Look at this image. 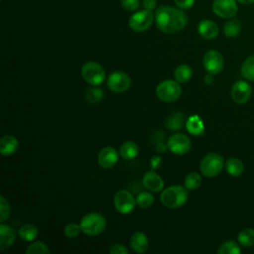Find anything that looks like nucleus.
I'll list each match as a JSON object with an SVG mask.
<instances>
[{"mask_svg":"<svg viewBox=\"0 0 254 254\" xmlns=\"http://www.w3.org/2000/svg\"><path fill=\"white\" fill-rule=\"evenodd\" d=\"M156 25L164 33L173 34L183 30L188 24L187 15L171 6H160L155 14Z\"/></svg>","mask_w":254,"mask_h":254,"instance_id":"f257e3e1","label":"nucleus"},{"mask_svg":"<svg viewBox=\"0 0 254 254\" xmlns=\"http://www.w3.org/2000/svg\"><path fill=\"white\" fill-rule=\"evenodd\" d=\"M188 189L183 186H172L165 189L160 196L161 202L168 208L183 206L188 200Z\"/></svg>","mask_w":254,"mask_h":254,"instance_id":"f03ea898","label":"nucleus"},{"mask_svg":"<svg viewBox=\"0 0 254 254\" xmlns=\"http://www.w3.org/2000/svg\"><path fill=\"white\" fill-rule=\"evenodd\" d=\"M81 231L89 236L99 235L105 230L106 219L98 212H90L85 214L79 222Z\"/></svg>","mask_w":254,"mask_h":254,"instance_id":"7ed1b4c3","label":"nucleus"},{"mask_svg":"<svg viewBox=\"0 0 254 254\" xmlns=\"http://www.w3.org/2000/svg\"><path fill=\"white\" fill-rule=\"evenodd\" d=\"M224 166L222 156L216 153H209L205 155L200 161L199 169L201 174L206 178H214L221 171Z\"/></svg>","mask_w":254,"mask_h":254,"instance_id":"20e7f679","label":"nucleus"},{"mask_svg":"<svg viewBox=\"0 0 254 254\" xmlns=\"http://www.w3.org/2000/svg\"><path fill=\"white\" fill-rule=\"evenodd\" d=\"M182 88L177 80L168 79L162 81L156 88L157 97L164 102H174L180 98Z\"/></svg>","mask_w":254,"mask_h":254,"instance_id":"39448f33","label":"nucleus"},{"mask_svg":"<svg viewBox=\"0 0 254 254\" xmlns=\"http://www.w3.org/2000/svg\"><path fill=\"white\" fill-rule=\"evenodd\" d=\"M81 75L87 83L96 86L103 82L105 71L98 63L87 62L81 67Z\"/></svg>","mask_w":254,"mask_h":254,"instance_id":"423d86ee","label":"nucleus"},{"mask_svg":"<svg viewBox=\"0 0 254 254\" xmlns=\"http://www.w3.org/2000/svg\"><path fill=\"white\" fill-rule=\"evenodd\" d=\"M154 21V15L150 10H142L134 13L129 19V27L135 32L148 30Z\"/></svg>","mask_w":254,"mask_h":254,"instance_id":"0eeeda50","label":"nucleus"},{"mask_svg":"<svg viewBox=\"0 0 254 254\" xmlns=\"http://www.w3.org/2000/svg\"><path fill=\"white\" fill-rule=\"evenodd\" d=\"M136 203V199L132 193L126 190L117 191L114 196V206L121 214H129L132 212Z\"/></svg>","mask_w":254,"mask_h":254,"instance_id":"6e6552de","label":"nucleus"},{"mask_svg":"<svg viewBox=\"0 0 254 254\" xmlns=\"http://www.w3.org/2000/svg\"><path fill=\"white\" fill-rule=\"evenodd\" d=\"M131 85V79L129 75L122 70L113 71L107 79V86L113 92H124L129 89Z\"/></svg>","mask_w":254,"mask_h":254,"instance_id":"1a4fd4ad","label":"nucleus"},{"mask_svg":"<svg viewBox=\"0 0 254 254\" xmlns=\"http://www.w3.org/2000/svg\"><path fill=\"white\" fill-rule=\"evenodd\" d=\"M167 146H168V149L173 154L184 155L190 151V149L191 147V142H190V139L187 135L177 133V134H173L169 137Z\"/></svg>","mask_w":254,"mask_h":254,"instance_id":"9d476101","label":"nucleus"},{"mask_svg":"<svg viewBox=\"0 0 254 254\" xmlns=\"http://www.w3.org/2000/svg\"><path fill=\"white\" fill-rule=\"evenodd\" d=\"M202 63L205 70L212 74L219 73L224 66V60L222 55L215 50L206 52L203 56Z\"/></svg>","mask_w":254,"mask_h":254,"instance_id":"9b49d317","label":"nucleus"},{"mask_svg":"<svg viewBox=\"0 0 254 254\" xmlns=\"http://www.w3.org/2000/svg\"><path fill=\"white\" fill-rule=\"evenodd\" d=\"M238 10L235 0H214L212 3V11L221 18H232Z\"/></svg>","mask_w":254,"mask_h":254,"instance_id":"f8f14e48","label":"nucleus"},{"mask_svg":"<svg viewBox=\"0 0 254 254\" xmlns=\"http://www.w3.org/2000/svg\"><path fill=\"white\" fill-rule=\"evenodd\" d=\"M252 89L248 82L239 80L236 81L231 88V98L237 104L246 103L251 97Z\"/></svg>","mask_w":254,"mask_h":254,"instance_id":"ddd939ff","label":"nucleus"},{"mask_svg":"<svg viewBox=\"0 0 254 254\" xmlns=\"http://www.w3.org/2000/svg\"><path fill=\"white\" fill-rule=\"evenodd\" d=\"M118 161V152L111 146L104 147L97 156V162L104 169L112 168Z\"/></svg>","mask_w":254,"mask_h":254,"instance_id":"4468645a","label":"nucleus"},{"mask_svg":"<svg viewBox=\"0 0 254 254\" xmlns=\"http://www.w3.org/2000/svg\"><path fill=\"white\" fill-rule=\"evenodd\" d=\"M142 182H143L144 188L153 192L160 191L164 188V182H163L162 178L159 175H157L156 172L153 170L148 171L143 176Z\"/></svg>","mask_w":254,"mask_h":254,"instance_id":"2eb2a0df","label":"nucleus"},{"mask_svg":"<svg viewBox=\"0 0 254 254\" xmlns=\"http://www.w3.org/2000/svg\"><path fill=\"white\" fill-rule=\"evenodd\" d=\"M198 34L206 40H211L217 37L219 29L216 23H214L211 20H201L197 26Z\"/></svg>","mask_w":254,"mask_h":254,"instance_id":"dca6fc26","label":"nucleus"},{"mask_svg":"<svg viewBox=\"0 0 254 254\" xmlns=\"http://www.w3.org/2000/svg\"><path fill=\"white\" fill-rule=\"evenodd\" d=\"M130 246L136 253L146 252L149 248V240L146 234L141 231L134 232L130 238Z\"/></svg>","mask_w":254,"mask_h":254,"instance_id":"f3484780","label":"nucleus"},{"mask_svg":"<svg viewBox=\"0 0 254 254\" xmlns=\"http://www.w3.org/2000/svg\"><path fill=\"white\" fill-rule=\"evenodd\" d=\"M16 239L15 230L5 224L0 225V250L4 251L8 249L14 243Z\"/></svg>","mask_w":254,"mask_h":254,"instance_id":"a211bd4d","label":"nucleus"},{"mask_svg":"<svg viewBox=\"0 0 254 254\" xmlns=\"http://www.w3.org/2000/svg\"><path fill=\"white\" fill-rule=\"evenodd\" d=\"M18 140L13 135H4L0 139V153L3 156H10L16 152Z\"/></svg>","mask_w":254,"mask_h":254,"instance_id":"6ab92c4d","label":"nucleus"},{"mask_svg":"<svg viewBox=\"0 0 254 254\" xmlns=\"http://www.w3.org/2000/svg\"><path fill=\"white\" fill-rule=\"evenodd\" d=\"M187 130L189 133L194 136H199L204 132V125L198 115L190 116L186 123Z\"/></svg>","mask_w":254,"mask_h":254,"instance_id":"aec40b11","label":"nucleus"},{"mask_svg":"<svg viewBox=\"0 0 254 254\" xmlns=\"http://www.w3.org/2000/svg\"><path fill=\"white\" fill-rule=\"evenodd\" d=\"M139 152L138 145L133 141H126L121 144L119 148V154L124 160H132L134 159Z\"/></svg>","mask_w":254,"mask_h":254,"instance_id":"412c9836","label":"nucleus"},{"mask_svg":"<svg viewBox=\"0 0 254 254\" xmlns=\"http://www.w3.org/2000/svg\"><path fill=\"white\" fill-rule=\"evenodd\" d=\"M225 168L232 177H239L244 171V165L238 158H229L225 163Z\"/></svg>","mask_w":254,"mask_h":254,"instance_id":"4be33fe9","label":"nucleus"},{"mask_svg":"<svg viewBox=\"0 0 254 254\" xmlns=\"http://www.w3.org/2000/svg\"><path fill=\"white\" fill-rule=\"evenodd\" d=\"M174 76L178 82H181V83L188 82L192 76V69L188 64H180L175 69Z\"/></svg>","mask_w":254,"mask_h":254,"instance_id":"5701e85b","label":"nucleus"},{"mask_svg":"<svg viewBox=\"0 0 254 254\" xmlns=\"http://www.w3.org/2000/svg\"><path fill=\"white\" fill-rule=\"evenodd\" d=\"M19 236L25 241H33L38 236V229L33 224H24L18 230Z\"/></svg>","mask_w":254,"mask_h":254,"instance_id":"b1692460","label":"nucleus"},{"mask_svg":"<svg viewBox=\"0 0 254 254\" xmlns=\"http://www.w3.org/2000/svg\"><path fill=\"white\" fill-rule=\"evenodd\" d=\"M240 31H241V23L238 19H231L227 21L223 27L224 35L229 38L238 36Z\"/></svg>","mask_w":254,"mask_h":254,"instance_id":"393cba45","label":"nucleus"},{"mask_svg":"<svg viewBox=\"0 0 254 254\" xmlns=\"http://www.w3.org/2000/svg\"><path fill=\"white\" fill-rule=\"evenodd\" d=\"M241 74L244 78L254 81V55L247 58L242 64Z\"/></svg>","mask_w":254,"mask_h":254,"instance_id":"a878e982","label":"nucleus"},{"mask_svg":"<svg viewBox=\"0 0 254 254\" xmlns=\"http://www.w3.org/2000/svg\"><path fill=\"white\" fill-rule=\"evenodd\" d=\"M238 242L244 247L254 246V229L253 228H245L241 230L238 234Z\"/></svg>","mask_w":254,"mask_h":254,"instance_id":"bb28decb","label":"nucleus"},{"mask_svg":"<svg viewBox=\"0 0 254 254\" xmlns=\"http://www.w3.org/2000/svg\"><path fill=\"white\" fill-rule=\"evenodd\" d=\"M184 124V115L180 112H176L168 117L165 125L170 130H179Z\"/></svg>","mask_w":254,"mask_h":254,"instance_id":"cd10ccee","label":"nucleus"},{"mask_svg":"<svg viewBox=\"0 0 254 254\" xmlns=\"http://www.w3.org/2000/svg\"><path fill=\"white\" fill-rule=\"evenodd\" d=\"M201 185V177L195 173V172H190L189 173L186 178H185V187L189 190H194L198 189Z\"/></svg>","mask_w":254,"mask_h":254,"instance_id":"c85d7f7f","label":"nucleus"},{"mask_svg":"<svg viewBox=\"0 0 254 254\" xmlns=\"http://www.w3.org/2000/svg\"><path fill=\"white\" fill-rule=\"evenodd\" d=\"M240 252H241L240 247L236 242L232 240L223 242L217 250V253L219 254H239Z\"/></svg>","mask_w":254,"mask_h":254,"instance_id":"c756f323","label":"nucleus"},{"mask_svg":"<svg viewBox=\"0 0 254 254\" xmlns=\"http://www.w3.org/2000/svg\"><path fill=\"white\" fill-rule=\"evenodd\" d=\"M136 202L141 208H148L154 202V196L149 191H143L136 197Z\"/></svg>","mask_w":254,"mask_h":254,"instance_id":"7c9ffc66","label":"nucleus"},{"mask_svg":"<svg viewBox=\"0 0 254 254\" xmlns=\"http://www.w3.org/2000/svg\"><path fill=\"white\" fill-rule=\"evenodd\" d=\"M26 253L27 254H49L50 249L45 243L41 241H37L28 246V248L26 249Z\"/></svg>","mask_w":254,"mask_h":254,"instance_id":"2f4dec72","label":"nucleus"},{"mask_svg":"<svg viewBox=\"0 0 254 254\" xmlns=\"http://www.w3.org/2000/svg\"><path fill=\"white\" fill-rule=\"evenodd\" d=\"M102 97H103V92L98 87H91V88H89L87 90L86 94H85L86 100L89 103H91V104L99 102L102 99Z\"/></svg>","mask_w":254,"mask_h":254,"instance_id":"473e14b6","label":"nucleus"},{"mask_svg":"<svg viewBox=\"0 0 254 254\" xmlns=\"http://www.w3.org/2000/svg\"><path fill=\"white\" fill-rule=\"evenodd\" d=\"M81 231L80 225L76 224V223H68L65 227H64V235L68 238H75L79 235Z\"/></svg>","mask_w":254,"mask_h":254,"instance_id":"72a5a7b5","label":"nucleus"},{"mask_svg":"<svg viewBox=\"0 0 254 254\" xmlns=\"http://www.w3.org/2000/svg\"><path fill=\"white\" fill-rule=\"evenodd\" d=\"M10 214V204L7 199L1 195L0 196V221L3 222Z\"/></svg>","mask_w":254,"mask_h":254,"instance_id":"f704fd0d","label":"nucleus"},{"mask_svg":"<svg viewBox=\"0 0 254 254\" xmlns=\"http://www.w3.org/2000/svg\"><path fill=\"white\" fill-rule=\"evenodd\" d=\"M121 5L127 11H135L139 7V0H120Z\"/></svg>","mask_w":254,"mask_h":254,"instance_id":"c9c22d12","label":"nucleus"},{"mask_svg":"<svg viewBox=\"0 0 254 254\" xmlns=\"http://www.w3.org/2000/svg\"><path fill=\"white\" fill-rule=\"evenodd\" d=\"M128 249L123 244H114L110 247L109 253L111 254H128Z\"/></svg>","mask_w":254,"mask_h":254,"instance_id":"e433bc0d","label":"nucleus"},{"mask_svg":"<svg viewBox=\"0 0 254 254\" xmlns=\"http://www.w3.org/2000/svg\"><path fill=\"white\" fill-rule=\"evenodd\" d=\"M174 2L181 9H190L194 4V0H174Z\"/></svg>","mask_w":254,"mask_h":254,"instance_id":"4c0bfd02","label":"nucleus"},{"mask_svg":"<svg viewBox=\"0 0 254 254\" xmlns=\"http://www.w3.org/2000/svg\"><path fill=\"white\" fill-rule=\"evenodd\" d=\"M157 1L156 0H144L143 1V5L145 7V9L152 11L155 7H156Z\"/></svg>","mask_w":254,"mask_h":254,"instance_id":"58836bf2","label":"nucleus"},{"mask_svg":"<svg viewBox=\"0 0 254 254\" xmlns=\"http://www.w3.org/2000/svg\"><path fill=\"white\" fill-rule=\"evenodd\" d=\"M213 80H214V78H213V74L212 73H207L205 76H204V82L206 83V84H211L212 82H213Z\"/></svg>","mask_w":254,"mask_h":254,"instance_id":"ea45409f","label":"nucleus"},{"mask_svg":"<svg viewBox=\"0 0 254 254\" xmlns=\"http://www.w3.org/2000/svg\"><path fill=\"white\" fill-rule=\"evenodd\" d=\"M239 3L244 4V5H250L254 3V0H237Z\"/></svg>","mask_w":254,"mask_h":254,"instance_id":"a19ab883","label":"nucleus"}]
</instances>
